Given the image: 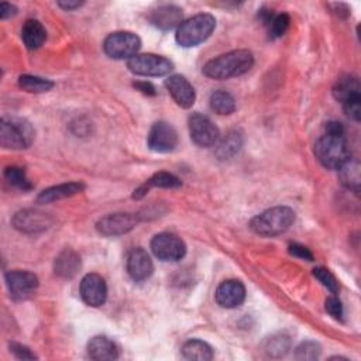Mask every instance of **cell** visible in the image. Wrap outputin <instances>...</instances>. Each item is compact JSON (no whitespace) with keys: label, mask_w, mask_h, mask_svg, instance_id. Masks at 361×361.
I'll return each instance as SVG.
<instances>
[{"label":"cell","mask_w":361,"mask_h":361,"mask_svg":"<svg viewBox=\"0 0 361 361\" xmlns=\"http://www.w3.org/2000/svg\"><path fill=\"white\" fill-rule=\"evenodd\" d=\"M317 161L327 169H338L350 157V148L344 137L343 126L337 121H329L324 133L314 144Z\"/></svg>","instance_id":"cell-1"},{"label":"cell","mask_w":361,"mask_h":361,"mask_svg":"<svg viewBox=\"0 0 361 361\" xmlns=\"http://www.w3.org/2000/svg\"><path fill=\"white\" fill-rule=\"evenodd\" d=\"M252 65H254V55L251 51L234 49L207 61L202 72L204 76L210 79L224 80V79L244 75L252 68Z\"/></svg>","instance_id":"cell-2"},{"label":"cell","mask_w":361,"mask_h":361,"mask_svg":"<svg viewBox=\"0 0 361 361\" xmlns=\"http://www.w3.org/2000/svg\"><path fill=\"white\" fill-rule=\"evenodd\" d=\"M295 221V212L286 206L271 207L250 221V228L264 237H274L285 233Z\"/></svg>","instance_id":"cell-3"},{"label":"cell","mask_w":361,"mask_h":361,"mask_svg":"<svg viewBox=\"0 0 361 361\" xmlns=\"http://www.w3.org/2000/svg\"><path fill=\"white\" fill-rule=\"evenodd\" d=\"M216 27V18L212 14H196L182 24L176 30V42L180 47H196L206 41Z\"/></svg>","instance_id":"cell-4"},{"label":"cell","mask_w":361,"mask_h":361,"mask_svg":"<svg viewBox=\"0 0 361 361\" xmlns=\"http://www.w3.org/2000/svg\"><path fill=\"white\" fill-rule=\"evenodd\" d=\"M34 140V128L25 118H3L0 124V144L3 148L24 149Z\"/></svg>","instance_id":"cell-5"},{"label":"cell","mask_w":361,"mask_h":361,"mask_svg":"<svg viewBox=\"0 0 361 361\" xmlns=\"http://www.w3.org/2000/svg\"><path fill=\"white\" fill-rule=\"evenodd\" d=\"M141 48V39L131 31H116L107 35L103 42V49L113 59H126L137 55Z\"/></svg>","instance_id":"cell-6"},{"label":"cell","mask_w":361,"mask_h":361,"mask_svg":"<svg viewBox=\"0 0 361 361\" xmlns=\"http://www.w3.org/2000/svg\"><path fill=\"white\" fill-rule=\"evenodd\" d=\"M128 69L140 76H164L173 69V63L161 55L137 54L127 62Z\"/></svg>","instance_id":"cell-7"},{"label":"cell","mask_w":361,"mask_h":361,"mask_svg":"<svg viewBox=\"0 0 361 361\" xmlns=\"http://www.w3.org/2000/svg\"><path fill=\"white\" fill-rule=\"evenodd\" d=\"M151 251L161 261H179L186 254L185 243L172 233H159L151 240Z\"/></svg>","instance_id":"cell-8"},{"label":"cell","mask_w":361,"mask_h":361,"mask_svg":"<svg viewBox=\"0 0 361 361\" xmlns=\"http://www.w3.org/2000/svg\"><path fill=\"white\" fill-rule=\"evenodd\" d=\"M188 124H189L190 138L196 145L207 148L217 144L220 138L219 128L207 116L200 113H193L189 117Z\"/></svg>","instance_id":"cell-9"},{"label":"cell","mask_w":361,"mask_h":361,"mask_svg":"<svg viewBox=\"0 0 361 361\" xmlns=\"http://www.w3.org/2000/svg\"><path fill=\"white\" fill-rule=\"evenodd\" d=\"M52 223H54V219L48 213L35 210V209L20 210L11 219L13 227L16 230H18L21 233H27V234L45 231L47 228H49L52 226Z\"/></svg>","instance_id":"cell-10"},{"label":"cell","mask_w":361,"mask_h":361,"mask_svg":"<svg viewBox=\"0 0 361 361\" xmlns=\"http://www.w3.org/2000/svg\"><path fill=\"white\" fill-rule=\"evenodd\" d=\"M6 285L8 288L10 296L14 300H24L30 298L38 288V278L30 271L14 269L8 271L4 275Z\"/></svg>","instance_id":"cell-11"},{"label":"cell","mask_w":361,"mask_h":361,"mask_svg":"<svg viewBox=\"0 0 361 361\" xmlns=\"http://www.w3.org/2000/svg\"><path fill=\"white\" fill-rule=\"evenodd\" d=\"M147 142L155 152H171L178 145V133L172 124L166 121H157L149 128Z\"/></svg>","instance_id":"cell-12"},{"label":"cell","mask_w":361,"mask_h":361,"mask_svg":"<svg viewBox=\"0 0 361 361\" xmlns=\"http://www.w3.org/2000/svg\"><path fill=\"white\" fill-rule=\"evenodd\" d=\"M138 223V216L131 213H111L96 223V230L106 237H117L131 231Z\"/></svg>","instance_id":"cell-13"},{"label":"cell","mask_w":361,"mask_h":361,"mask_svg":"<svg viewBox=\"0 0 361 361\" xmlns=\"http://www.w3.org/2000/svg\"><path fill=\"white\" fill-rule=\"evenodd\" d=\"M82 300L92 307H99L106 302L107 285L99 274H87L80 281Z\"/></svg>","instance_id":"cell-14"},{"label":"cell","mask_w":361,"mask_h":361,"mask_svg":"<svg viewBox=\"0 0 361 361\" xmlns=\"http://www.w3.org/2000/svg\"><path fill=\"white\" fill-rule=\"evenodd\" d=\"M127 272L130 278L135 282L148 279L154 272V264L148 252L141 248H133L127 255Z\"/></svg>","instance_id":"cell-15"},{"label":"cell","mask_w":361,"mask_h":361,"mask_svg":"<svg viewBox=\"0 0 361 361\" xmlns=\"http://www.w3.org/2000/svg\"><path fill=\"white\" fill-rule=\"evenodd\" d=\"M214 299L217 305L221 307H226V309L238 307L245 299V288L237 279H227L217 286Z\"/></svg>","instance_id":"cell-16"},{"label":"cell","mask_w":361,"mask_h":361,"mask_svg":"<svg viewBox=\"0 0 361 361\" xmlns=\"http://www.w3.org/2000/svg\"><path fill=\"white\" fill-rule=\"evenodd\" d=\"M165 87L169 92V94L172 96V99L176 102L178 106H180L183 109H189L195 103V99H196L195 89L185 76L171 75L165 80Z\"/></svg>","instance_id":"cell-17"},{"label":"cell","mask_w":361,"mask_h":361,"mask_svg":"<svg viewBox=\"0 0 361 361\" xmlns=\"http://www.w3.org/2000/svg\"><path fill=\"white\" fill-rule=\"evenodd\" d=\"M149 20L162 31L173 30L182 24V10L173 4L159 6L149 14Z\"/></svg>","instance_id":"cell-18"},{"label":"cell","mask_w":361,"mask_h":361,"mask_svg":"<svg viewBox=\"0 0 361 361\" xmlns=\"http://www.w3.org/2000/svg\"><path fill=\"white\" fill-rule=\"evenodd\" d=\"M87 354L96 361H111L118 358V347L109 337L96 336L87 343Z\"/></svg>","instance_id":"cell-19"},{"label":"cell","mask_w":361,"mask_h":361,"mask_svg":"<svg viewBox=\"0 0 361 361\" xmlns=\"http://www.w3.org/2000/svg\"><path fill=\"white\" fill-rule=\"evenodd\" d=\"M83 189H85V185L82 182L59 183V185L47 188L42 192H39V195L37 196V202L38 203H51L55 200H61V199L78 195V193L83 192Z\"/></svg>","instance_id":"cell-20"},{"label":"cell","mask_w":361,"mask_h":361,"mask_svg":"<svg viewBox=\"0 0 361 361\" xmlns=\"http://www.w3.org/2000/svg\"><path fill=\"white\" fill-rule=\"evenodd\" d=\"M80 269V257L71 248L59 252L54 262V271L58 276L63 279L73 278Z\"/></svg>","instance_id":"cell-21"},{"label":"cell","mask_w":361,"mask_h":361,"mask_svg":"<svg viewBox=\"0 0 361 361\" xmlns=\"http://www.w3.org/2000/svg\"><path fill=\"white\" fill-rule=\"evenodd\" d=\"M360 82L355 76H341L340 79H337V82L333 86V96L336 100H338L341 104L353 100V99H358L360 96Z\"/></svg>","instance_id":"cell-22"},{"label":"cell","mask_w":361,"mask_h":361,"mask_svg":"<svg viewBox=\"0 0 361 361\" xmlns=\"http://www.w3.org/2000/svg\"><path fill=\"white\" fill-rule=\"evenodd\" d=\"M214 147H216V155L219 159H230L241 149L243 134L237 130H231L221 140L219 138Z\"/></svg>","instance_id":"cell-23"},{"label":"cell","mask_w":361,"mask_h":361,"mask_svg":"<svg viewBox=\"0 0 361 361\" xmlns=\"http://www.w3.org/2000/svg\"><path fill=\"white\" fill-rule=\"evenodd\" d=\"M21 38L28 49H37L44 44L47 32L38 20H27L21 28Z\"/></svg>","instance_id":"cell-24"},{"label":"cell","mask_w":361,"mask_h":361,"mask_svg":"<svg viewBox=\"0 0 361 361\" xmlns=\"http://www.w3.org/2000/svg\"><path fill=\"white\" fill-rule=\"evenodd\" d=\"M338 178L343 186L358 193L360 190V164L358 161L348 158L338 169Z\"/></svg>","instance_id":"cell-25"},{"label":"cell","mask_w":361,"mask_h":361,"mask_svg":"<svg viewBox=\"0 0 361 361\" xmlns=\"http://www.w3.org/2000/svg\"><path fill=\"white\" fill-rule=\"evenodd\" d=\"M180 350H182V355L188 360L209 361L213 358V348L206 341H202L197 338L188 340Z\"/></svg>","instance_id":"cell-26"},{"label":"cell","mask_w":361,"mask_h":361,"mask_svg":"<svg viewBox=\"0 0 361 361\" xmlns=\"http://www.w3.org/2000/svg\"><path fill=\"white\" fill-rule=\"evenodd\" d=\"M210 107L214 113L220 116L231 114L235 110V100L234 97L226 90H216L210 94Z\"/></svg>","instance_id":"cell-27"},{"label":"cell","mask_w":361,"mask_h":361,"mask_svg":"<svg viewBox=\"0 0 361 361\" xmlns=\"http://www.w3.org/2000/svg\"><path fill=\"white\" fill-rule=\"evenodd\" d=\"M18 86L28 93H45L54 87V82L41 76L21 75L18 76Z\"/></svg>","instance_id":"cell-28"},{"label":"cell","mask_w":361,"mask_h":361,"mask_svg":"<svg viewBox=\"0 0 361 361\" xmlns=\"http://www.w3.org/2000/svg\"><path fill=\"white\" fill-rule=\"evenodd\" d=\"M182 185L180 179L169 172H157L154 173L145 183L144 188L148 190L149 188H165V189H175Z\"/></svg>","instance_id":"cell-29"},{"label":"cell","mask_w":361,"mask_h":361,"mask_svg":"<svg viewBox=\"0 0 361 361\" xmlns=\"http://www.w3.org/2000/svg\"><path fill=\"white\" fill-rule=\"evenodd\" d=\"M290 348V340L288 336L276 334L267 340L265 343V351L271 357H282L285 355Z\"/></svg>","instance_id":"cell-30"},{"label":"cell","mask_w":361,"mask_h":361,"mask_svg":"<svg viewBox=\"0 0 361 361\" xmlns=\"http://www.w3.org/2000/svg\"><path fill=\"white\" fill-rule=\"evenodd\" d=\"M4 178H6V180L10 185H13V186H16L18 189L28 190V189L32 188V185L28 180L24 169L20 168V166H7L4 169Z\"/></svg>","instance_id":"cell-31"},{"label":"cell","mask_w":361,"mask_h":361,"mask_svg":"<svg viewBox=\"0 0 361 361\" xmlns=\"http://www.w3.org/2000/svg\"><path fill=\"white\" fill-rule=\"evenodd\" d=\"M322 353V347L320 344H317L316 341H303L300 343L296 350H295V357L296 360H302V361H310V360H317L320 357Z\"/></svg>","instance_id":"cell-32"},{"label":"cell","mask_w":361,"mask_h":361,"mask_svg":"<svg viewBox=\"0 0 361 361\" xmlns=\"http://www.w3.org/2000/svg\"><path fill=\"white\" fill-rule=\"evenodd\" d=\"M289 24H290V18L286 13H281V14L274 16L271 23L268 24L269 38L275 39V38L282 37L286 32V30L289 28Z\"/></svg>","instance_id":"cell-33"},{"label":"cell","mask_w":361,"mask_h":361,"mask_svg":"<svg viewBox=\"0 0 361 361\" xmlns=\"http://www.w3.org/2000/svg\"><path fill=\"white\" fill-rule=\"evenodd\" d=\"M313 276L324 288H327L331 293H337L338 292V282H337V279L334 278V275L329 269H326L323 267H317V268L313 269Z\"/></svg>","instance_id":"cell-34"},{"label":"cell","mask_w":361,"mask_h":361,"mask_svg":"<svg viewBox=\"0 0 361 361\" xmlns=\"http://www.w3.org/2000/svg\"><path fill=\"white\" fill-rule=\"evenodd\" d=\"M326 312L336 320H341L343 317V305L336 296H330L326 299Z\"/></svg>","instance_id":"cell-35"},{"label":"cell","mask_w":361,"mask_h":361,"mask_svg":"<svg viewBox=\"0 0 361 361\" xmlns=\"http://www.w3.org/2000/svg\"><path fill=\"white\" fill-rule=\"evenodd\" d=\"M343 109H344L345 114H347L350 118L358 121L360 117H361V97L353 99V100L344 103V104H343Z\"/></svg>","instance_id":"cell-36"},{"label":"cell","mask_w":361,"mask_h":361,"mask_svg":"<svg viewBox=\"0 0 361 361\" xmlns=\"http://www.w3.org/2000/svg\"><path fill=\"white\" fill-rule=\"evenodd\" d=\"M10 351L20 360H35L37 355L25 345L20 343H10Z\"/></svg>","instance_id":"cell-37"},{"label":"cell","mask_w":361,"mask_h":361,"mask_svg":"<svg viewBox=\"0 0 361 361\" xmlns=\"http://www.w3.org/2000/svg\"><path fill=\"white\" fill-rule=\"evenodd\" d=\"M289 254H292L293 257H298L300 259H306V261H313V254L309 251V248L300 245V244H290L289 245Z\"/></svg>","instance_id":"cell-38"},{"label":"cell","mask_w":361,"mask_h":361,"mask_svg":"<svg viewBox=\"0 0 361 361\" xmlns=\"http://www.w3.org/2000/svg\"><path fill=\"white\" fill-rule=\"evenodd\" d=\"M134 87L147 96L155 94V87L149 82H134Z\"/></svg>","instance_id":"cell-39"},{"label":"cell","mask_w":361,"mask_h":361,"mask_svg":"<svg viewBox=\"0 0 361 361\" xmlns=\"http://www.w3.org/2000/svg\"><path fill=\"white\" fill-rule=\"evenodd\" d=\"M16 13H17V8L13 4H10V3H1L0 4V18L1 20H6V18L14 16Z\"/></svg>","instance_id":"cell-40"},{"label":"cell","mask_w":361,"mask_h":361,"mask_svg":"<svg viewBox=\"0 0 361 361\" xmlns=\"http://www.w3.org/2000/svg\"><path fill=\"white\" fill-rule=\"evenodd\" d=\"M83 4V1H58V6L62 7L63 10H73L78 8Z\"/></svg>","instance_id":"cell-41"}]
</instances>
